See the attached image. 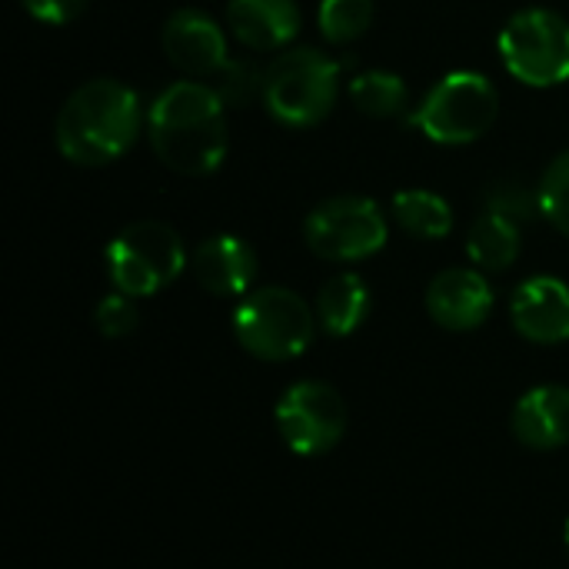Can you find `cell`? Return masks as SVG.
I'll use <instances>...</instances> for the list:
<instances>
[{
  "mask_svg": "<svg viewBox=\"0 0 569 569\" xmlns=\"http://www.w3.org/2000/svg\"><path fill=\"white\" fill-rule=\"evenodd\" d=\"M140 123V97L113 77H97L80 83L63 100L53 123V140L70 163L103 167L133 147Z\"/></svg>",
  "mask_w": 569,
  "mask_h": 569,
  "instance_id": "cell-2",
  "label": "cell"
},
{
  "mask_svg": "<svg viewBox=\"0 0 569 569\" xmlns=\"http://www.w3.org/2000/svg\"><path fill=\"white\" fill-rule=\"evenodd\" d=\"M497 113H500L497 87L483 73L453 70L430 87V93L410 113V123L433 143L463 147L490 133Z\"/></svg>",
  "mask_w": 569,
  "mask_h": 569,
  "instance_id": "cell-5",
  "label": "cell"
},
{
  "mask_svg": "<svg viewBox=\"0 0 569 569\" xmlns=\"http://www.w3.org/2000/svg\"><path fill=\"white\" fill-rule=\"evenodd\" d=\"M370 313V287L360 273H337L317 297V320L330 337H350Z\"/></svg>",
  "mask_w": 569,
  "mask_h": 569,
  "instance_id": "cell-16",
  "label": "cell"
},
{
  "mask_svg": "<svg viewBox=\"0 0 569 569\" xmlns=\"http://www.w3.org/2000/svg\"><path fill=\"white\" fill-rule=\"evenodd\" d=\"M227 103L203 80L170 83L147 110V133L163 167L207 177L227 157Z\"/></svg>",
  "mask_w": 569,
  "mask_h": 569,
  "instance_id": "cell-1",
  "label": "cell"
},
{
  "mask_svg": "<svg viewBox=\"0 0 569 569\" xmlns=\"http://www.w3.org/2000/svg\"><path fill=\"white\" fill-rule=\"evenodd\" d=\"M500 60L507 73L527 87H557L569 80V20L530 7L500 30Z\"/></svg>",
  "mask_w": 569,
  "mask_h": 569,
  "instance_id": "cell-7",
  "label": "cell"
},
{
  "mask_svg": "<svg viewBox=\"0 0 569 569\" xmlns=\"http://www.w3.org/2000/svg\"><path fill=\"white\" fill-rule=\"evenodd\" d=\"M537 193H540V213H543L563 237H569V150L567 153H560V157L547 167V173H543Z\"/></svg>",
  "mask_w": 569,
  "mask_h": 569,
  "instance_id": "cell-21",
  "label": "cell"
},
{
  "mask_svg": "<svg viewBox=\"0 0 569 569\" xmlns=\"http://www.w3.org/2000/svg\"><path fill=\"white\" fill-rule=\"evenodd\" d=\"M230 33L257 53L283 50L300 30V7L293 0H230Z\"/></svg>",
  "mask_w": 569,
  "mask_h": 569,
  "instance_id": "cell-15",
  "label": "cell"
},
{
  "mask_svg": "<svg viewBox=\"0 0 569 569\" xmlns=\"http://www.w3.org/2000/svg\"><path fill=\"white\" fill-rule=\"evenodd\" d=\"M160 43L167 60L187 77H217L230 60L223 30L203 10H190V7L167 17L160 30Z\"/></svg>",
  "mask_w": 569,
  "mask_h": 569,
  "instance_id": "cell-10",
  "label": "cell"
},
{
  "mask_svg": "<svg viewBox=\"0 0 569 569\" xmlns=\"http://www.w3.org/2000/svg\"><path fill=\"white\" fill-rule=\"evenodd\" d=\"M373 13V0H320L317 23L330 43H353L370 30Z\"/></svg>",
  "mask_w": 569,
  "mask_h": 569,
  "instance_id": "cell-20",
  "label": "cell"
},
{
  "mask_svg": "<svg viewBox=\"0 0 569 569\" xmlns=\"http://www.w3.org/2000/svg\"><path fill=\"white\" fill-rule=\"evenodd\" d=\"M103 260L113 290L137 300L170 287L187 267V250L173 227L160 220H137L107 243Z\"/></svg>",
  "mask_w": 569,
  "mask_h": 569,
  "instance_id": "cell-6",
  "label": "cell"
},
{
  "mask_svg": "<svg viewBox=\"0 0 569 569\" xmlns=\"http://www.w3.org/2000/svg\"><path fill=\"white\" fill-rule=\"evenodd\" d=\"M190 270L207 293L240 297L250 293L257 280V253L247 240L233 233H217L197 243V250L190 253Z\"/></svg>",
  "mask_w": 569,
  "mask_h": 569,
  "instance_id": "cell-13",
  "label": "cell"
},
{
  "mask_svg": "<svg viewBox=\"0 0 569 569\" xmlns=\"http://www.w3.org/2000/svg\"><path fill=\"white\" fill-rule=\"evenodd\" d=\"M513 437L527 450H560L569 443V387L543 383L523 393L513 407Z\"/></svg>",
  "mask_w": 569,
  "mask_h": 569,
  "instance_id": "cell-14",
  "label": "cell"
},
{
  "mask_svg": "<svg viewBox=\"0 0 569 569\" xmlns=\"http://www.w3.org/2000/svg\"><path fill=\"white\" fill-rule=\"evenodd\" d=\"M563 543H567V553H569V520H567V530H563Z\"/></svg>",
  "mask_w": 569,
  "mask_h": 569,
  "instance_id": "cell-26",
  "label": "cell"
},
{
  "mask_svg": "<svg viewBox=\"0 0 569 569\" xmlns=\"http://www.w3.org/2000/svg\"><path fill=\"white\" fill-rule=\"evenodd\" d=\"M263 77L250 60H227L223 70L210 80V87L220 93L227 107H247L257 93L263 97Z\"/></svg>",
  "mask_w": 569,
  "mask_h": 569,
  "instance_id": "cell-22",
  "label": "cell"
},
{
  "mask_svg": "<svg viewBox=\"0 0 569 569\" xmlns=\"http://www.w3.org/2000/svg\"><path fill=\"white\" fill-rule=\"evenodd\" d=\"M233 333L250 357L283 363L313 343L317 313L287 287H257L233 310Z\"/></svg>",
  "mask_w": 569,
  "mask_h": 569,
  "instance_id": "cell-4",
  "label": "cell"
},
{
  "mask_svg": "<svg viewBox=\"0 0 569 569\" xmlns=\"http://www.w3.org/2000/svg\"><path fill=\"white\" fill-rule=\"evenodd\" d=\"M510 320L530 343H567L569 340V287L557 277H533L517 287L510 300Z\"/></svg>",
  "mask_w": 569,
  "mask_h": 569,
  "instance_id": "cell-12",
  "label": "cell"
},
{
  "mask_svg": "<svg viewBox=\"0 0 569 569\" xmlns=\"http://www.w3.org/2000/svg\"><path fill=\"white\" fill-rule=\"evenodd\" d=\"M427 313L453 333L477 330L493 313V287L480 270L450 267L427 287Z\"/></svg>",
  "mask_w": 569,
  "mask_h": 569,
  "instance_id": "cell-11",
  "label": "cell"
},
{
  "mask_svg": "<svg viewBox=\"0 0 569 569\" xmlns=\"http://www.w3.org/2000/svg\"><path fill=\"white\" fill-rule=\"evenodd\" d=\"M20 3L27 7L30 17H37L40 23H53V27L77 20L87 7V0H20Z\"/></svg>",
  "mask_w": 569,
  "mask_h": 569,
  "instance_id": "cell-25",
  "label": "cell"
},
{
  "mask_svg": "<svg viewBox=\"0 0 569 569\" xmlns=\"http://www.w3.org/2000/svg\"><path fill=\"white\" fill-rule=\"evenodd\" d=\"M390 227L383 210L367 197H330L303 220L307 247L330 263H357L387 247Z\"/></svg>",
  "mask_w": 569,
  "mask_h": 569,
  "instance_id": "cell-8",
  "label": "cell"
},
{
  "mask_svg": "<svg viewBox=\"0 0 569 569\" xmlns=\"http://www.w3.org/2000/svg\"><path fill=\"white\" fill-rule=\"evenodd\" d=\"M273 420L293 453L323 457L347 433V400L323 380H300L277 400Z\"/></svg>",
  "mask_w": 569,
  "mask_h": 569,
  "instance_id": "cell-9",
  "label": "cell"
},
{
  "mask_svg": "<svg viewBox=\"0 0 569 569\" xmlns=\"http://www.w3.org/2000/svg\"><path fill=\"white\" fill-rule=\"evenodd\" d=\"M93 323H97V330L103 333V337H110V340H120V337H127V333H133L137 330V307H133V297H127V293H107L100 303H97V310H93Z\"/></svg>",
  "mask_w": 569,
  "mask_h": 569,
  "instance_id": "cell-24",
  "label": "cell"
},
{
  "mask_svg": "<svg viewBox=\"0 0 569 569\" xmlns=\"http://www.w3.org/2000/svg\"><path fill=\"white\" fill-rule=\"evenodd\" d=\"M520 223L500 217V213H480L470 227V237H467V253L473 260V267L480 270H490V273H500L507 267L517 263L520 257Z\"/></svg>",
  "mask_w": 569,
  "mask_h": 569,
  "instance_id": "cell-17",
  "label": "cell"
},
{
  "mask_svg": "<svg viewBox=\"0 0 569 569\" xmlns=\"http://www.w3.org/2000/svg\"><path fill=\"white\" fill-rule=\"evenodd\" d=\"M350 100L360 113L387 120L407 110V83L393 70H367L350 80Z\"/></svg>",
  "mask_w": 569,
  "mask_h": 569,
  "instance_id": "cell-19",
  "label": "cell"
},
{
  "mask_svg": "<svg viewBox=\"0 0 569 569\" xmlns=\"http://www.w3.org/2000/svg\"><path fill=\"white\" fill-rule=\"evenodd\" d=\"M393 217L410 237L420 240H443L453 230V210L433 190H400L393 197Z\"/></svg>",
  "mask_w": 569,
  "mask_h": 569,
  "instance_id": "cell-18",
  "label": "cell"
},
{
  "mask_svg": "<svg viewBox=\"0 0 569 569\" xmlns=\"http://www.w3.org/2000/svg\"><path fill=\"white\" fill-rule=\"evenodd\" d=\"M340 97V63L313 47L280 53L263 77V103L283 127L303 130L330 117Z\"/></svg>",
  "mask_w": 569,
  "mask_h": 569,
  "instance_id": "cell-3",
  "label": "cell"
},
{
  "mask_svg": "<svg viewBox=\"0 0 569 569\" xmlns=\"http://www.w3.org/2000/svg\"><path fill=\"white\" fill-rule=\"evenodd\" d=\"M487 210L490 213H500L513 223H527L540 213V193H533L527 183L520 180H497L490 183L487 190Z\"/></svg>",
  "mask_w": 569,
  "mask_h": 569,
  "instance_id": "cell-23",
  "label": "cell"
}]
</instances>
